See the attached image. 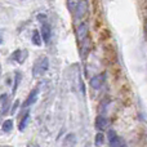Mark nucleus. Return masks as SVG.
<instances>
[{
  "label": "nucleus",
  "instance_id": "3",
  "mask_svg": "<svg viewBox=\"0 0 147 147\" xmlns=\"http://www.w3.org/2000/svg\"><path fill=\"white\" fill-rule=\"evenodd\" d=\"M109 140H110V147H127L125 142L115 133V130L109 132Z\"/></svg>",
  "mask_w": 147,
  "mask_h": 147
},
{
  "label": "nucleus",
  "instance_id": "10",
  "mask_svg": "<svg viewBox=\"0 0 147 147\" xmlns=\"http://www.w3.org/2000/svg\"><path fill=\"white\" fill-rule=\"evenodd\" d=\"M28 120H30V114H28V112H27V114H26L25 116L22 117V120H21V123H20V127H18V128H20V130H21V132H22V130L25 129L26 127H27V124H28Z\"/></svg>",
  "mask_w": 147,
  "mask_h": 147
},
{
  "label": "nucleus",
  "instance_id": "13",
  "mask_svg": "<svg viewBox=\"0 0 147 147\" xmlns=\"http://www.w3.org/2000/svg\"><path fill=\"white\" fill-rule=\"evenodd\" d=\"M80 1V0H67V5H69V9L74 12V9H75V7L78 5V3Z\"/></svg>",
  "mask_w": 147,
  "mask_h": 147
},
{
  "label": "nucleus",
  "instance_id": "12",
  "mask_svg": "<svg viewBox=\"0 0 147 147\" xmlns=\"http://www.w3.org/2000/svg\"><path fill=\"white\" fill-rule=\"evenodd\" d=\"M103 142H105V136L102 134V133H97V136H96V146L97 147L102 146L103 145Z\"/></svg>",
  "mask_w": 147,
  "mask_h": 147
},
{
  "label": "nucleus",
  "instance_id": "4",
  "mask_svg": "<svg viewBox=\"0 0 147 147\" xmlns=\"http://www.w3.org/2000/svg\"><path fill=\"white\" fill-rule=\"evenodd\" d=\"M86 34H88V23H80L76 28V35H78V39L80 41H84V39L86 38Z\"/></svg>",
  "mask_w": 147,
  "mask_h": 147
},
{
  "label": "nucleus",
  "instance_id": "8",
  "mask_svg": "<svg viewBox=\"0 0 147 147\" xmlns=\"http://www.w3.org/2000/svg\"><path fill=\"white\" fill-rule=\"evenodd\" d=\"M103 83V75H97L90 79V86L94 89H99Z\"/></svg>",
  "mask_w": 147,
  "mask_h": 147
},
{
  "label": "nucleus",
  "instance_id": "15",
  "mask_svg": "<svg viewBox=\"0 0 147 147\" xmlns=\"http://www.w3.org/2000/svg\"><path fill=\"white\" fill-rule=\"evenodd\" d=\"M20 78H21V74H16V84H14V88H13V93H14L16 90H17V85L18 83H20Z\"/></svg>",
  "mask_w": 147,
  "mask_h": 147
},
{
  "label": "nucleus",
  "instance_id": "6",
  "mask_svg": "<svg viewBox=\"0 0 147 147\" xmlns=\"http://www.w3.org/2000/svg\"><path fill=\"white\" fill-rule=\"evenodd\" d=\"M109 124H110L109 120L103 116L97 117V120H96V128L98 130H105L106 128H109Z\"/></svg>",
  "mask_w": 147,
  "mask_h": 147
},
{
  "label": "nucleus",
  "instance_id": "11",
  "mask_svg": "<svg viewBox=\"0 0 147 147\" xmlns=\"http://www.w3.org/2000/svg\"><path fill=\"white\" fill-rule=\"evenodd\" d=\"M12 128H13V121L10 119H8V120H5L4 123H3V127H1V129H3V132H10L12 130Z\"/></svg>",
  "mask_w": 147,
  "mask_h": 147
},
{
  "label": "nucleus",
  "instance_id": "9",
  "mask_svg": "<svg viewBox=\"0 0 147 147\" xmlns=\"http://www.w3.org/2000/svg\"><path fill=\"white\" fill-rule=\"evenodd\" d=\"M32 44H35L36 47L41 45V35L39 34L38 30H35L34 31V34H32Z\"/></svg>",
  "mask_w": 147,
  "mask_h": 147
},
{
  "label": "nucleus",
  "instance_id": "5",
  "mask_svg": "<svg viewBox=\"0 0 147 147\" xmlns=\"http://www.w3.org/2000/svg\"><path fill=\"white\" fill-rule=\"evenodd\" d=\"M38 94H39V88H35L32 92H31L30 94H28L27 99L25 101V103H23V107H27V106H31L32 103H35L36 98H38Z\"/></svg>",
  "mask_w": 147,
  "mask_h": 147
},
{
  "label": "nucleus",
  "instance_id": "7",
  "mask_svg": "<svg viewBox=\"0 0 147 147\" xmlns=\"http://www.w3.org/2000/svg\"><path fill=\"white\" fill-rule=\"evenodd\" d=\"M40 35H41V39L45 41V44H48L49 40H51V27L44 23V25L41 26V34Z\"/></svg>",
  "mask_w": 147,
  "mask_h": 147
},
{
  "label": "nucleus",
  "instance_id": "1",
  "mask_svg": "<svg viewBox=\"0 0 147 147\" xmlns=\"http://www.w3.org/2000/svg\"><path fill=\"white\" fill-rule=\"evenodd\" d=\"M49 69V61L47 57H40L38 61L35 62L32 69V76L34 78H39V76L44 75L47 72V70Z\"/></svg>",
  "mask_w": 147,
  "mask_h": 147
},
{
  "label": "nucleus",
  "instance_id": "14",
  "mask_svg": "<svg viewBox=\"0 0 147 147\" xmlns=\"http://www.w3.org/2000/svg\"><path fill=\"white\" fill-rule=\"evenodd\" d=\"M21 53H22V52H21V51H16L14 53L12 54V58L14 59V61H18V62H21V58H20Z\"/></svg>",
  "mask_w": 147,
  "mask_h": 147
},
{
  "label": "nucleus",
  "instance_id": "2",
  "mask_svg": "<svg viewBox=\"0 0 147 147\" xmlns=\"http://www.w3.org/2000/svg\"><path fill=\"white\" fill-rule=\"evenodd\" d=\"M88 12V0H80L74 9V16L76 20H81Z\"/></svg>",
  "mask_w": 147,
  "mask_h": 147
},
{
  "label": "nucleus",
  "instance_id": "16",
  "mask_svg": "<svg viewBox=\"0 0 147 147\" xmlns=\"http://www.w3.org/2000/svg\"><path fill=\"white\" fill-rule=\"evenodd\" d=\"M1 41H3V39H1V36H0V44H1Z\"/></svg>",
  "mask_w": 147,
  "mask_h": 147
}]
</instances>
